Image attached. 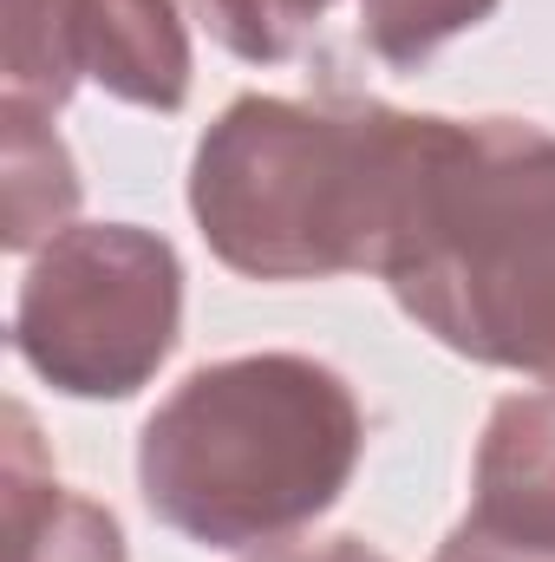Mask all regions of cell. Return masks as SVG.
<instances>
[{"label":"cell","mask_w":555,"mask_h":562,"mask_svg":"<svg viewBox=\"0 0 555 562\" xmlns=\"http://www.w3.org/2000/svg\"><path fill=\"white\" fill-rule=\"evenodd\" d=\"M438 119L366 92H242L190 157V216L249 281L380 276Z\"/></svg>","instance_id":"obj_1"},{"label":"cell","mask_w":555,"mask_h":562,"mask_svg":"<svg viewBox=\"0 0 555 562\" xmlns=\"http://www.w3.org/2000/svg\"><path fill=\"white\" fill-rule=\"evenodd\" d=\"M380 276L438 347L555 380V132L438 119Z\"/></svg>","instance_id":"obj_2"},{"label":"cell","mask_w":555,"mask_h":562,"mask_svg":"<svg viewBox=\"0 0 555 562\" xmlns=\"http://www.w3.org/2000/svg\"><path fill=\"white\" fill-rule=\"evenodd\" d=\"M366 451L353 386L307 353L196 367L138 431V491L203 550H262L327 517Z\"/></svg>","instance_id":"obj_3"},{"label":"cell","mask_w":555,"mask_h":562,"mask_svg":"<svg viewBox=\"0 0 555 562\" xmlns=\"http://www.w3.org/2000/svg\"><path fill=\"white\" fill-rule=\"evenodd\" d=\"M183 334V262L138 223L59 229L13 294V353L66 400H132Z\"/></svg>","instance_id":"obj_4"},{"label":"cell","mask_w":555,"mask_h":562,"mask_svg":"<svg viewBox=\"0 0 555 562\" xmlns=\"http://www.w3.org/2000/svg\"><path fill=\"white\" fill-rule=\"evenodd\" d=\"M183 112L190 33L177 0H7V99L59 112L79 86Z\"/></svg>","instance_id":"obj_5"},{"label":"cell","mask_w":555,"mask_h":562,"mask_svg":"<svg viewBox=\"0 0 555 562\" xmlns=\"http://www.w3.org/2000/svg\"><path fill=\"white\" fill-rule=\"evenodd\" d=\"M464 517L490 537L555 550V386L497 400V413L477 438Z\"/></svg>","instance_id":"obj_6"},{"label":"cell","mask_w":555,"mask_h":562,"mask_svg":"<svg viewBox=\"0 0 555 562\" xmlns=\"http://www.w3.org/2000/svg\"><path fill=\"white\" fill-rule=\"evenodd\" d=\"M7 530H13V562H125V530L105 504L72 497L46 451L26 406L7 413Z\"/></svg>","instance_id":"obj_7"},{"label":"cell","mask_w":555,"mask_h":562,"mask_svg":"<svg viewBox=\"0 0 555 562\" xmlns=\"http://www.w3.org/2000/svg\"><path fill=\"white\" fill-rule=\"evenodd\" d=\"M0 119H7V229H0V243L13 256H26V249H46L59 229H72L66 216L79 210V170H72L59 132L46 125L53 112L7 99Z\"/></svg>","instance_id":"obj_8"},{"label":"cell","mask_w":555,"mask_h":562,"mask_svg":"<svg viewBox=\"0 0 555 562\" xmlns=\"http://www.w3.org/2000/svg\"><path fill=\"white\" fill-rule=\"evenodd\" d=\"M503 0H360V40L393 72H418L457 33L484 26Z\"/></svg>","instance_id":"obj_9"},{"label":"cell","mask_w":555,"mask_h":562,"mask_svg":"<svg viewBox=\"0 0 555 562\" xmlns=\"http://www.w3.org/2000/svg\"><path fill=\"white\" fill-rule=\"evenodd\" d=\"M190 7L209 26V40L249 66H287L333 13V0H190Z\"/></svg>","instance_id":"obj_10"},{"label":"cell","mask_w":555,"mask_h":562,"mask_svg":"<svg viewBox=\"0 0 555 562\" xmlns=\"http://www.w3.org/2000/svg\"><path fill=\"white\" fill-rule=\"evenodd\" d=\"M431 562H555V550H530V543H510V537H490V530H477L471 517L438 543V557Z\"/></svg>","instance_id":"obj_11"},{"label":"cell","mask_w":555,"mask_h":562,"mask_svg":"<svg viewBox=\"0 0 555 562\" xmlns=\"http://www.w3.org/2000/svg\"><path fill=\"white\" fill-rule=\"evenodd\" d=\"M249 562H386V557L366 550V543H353V537H327V543H269Z\"/></svg>","instance_id":"obj_12"}]
</instances>
